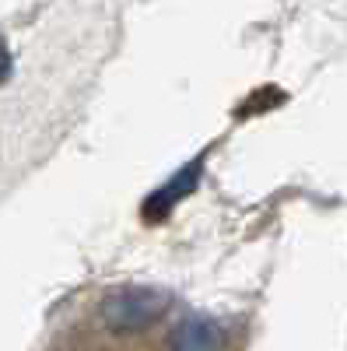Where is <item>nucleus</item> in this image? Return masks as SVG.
I'll list each match as a JSON object with an SVG mask.
<instances>
[{"instance_id": "obj_1", "label": "nucleus", "mask_w": 347, "mask_h": 351, "mask_svg": "<svg viewBox=\"0 0 347 351\" xmlns=\"http://www.w3.org/2000/svg\"><path fill=\"white\" fill-rule=\"evenodd\" d=\"M172 295L165 288H144V285H123L102 295V319L109 330L120 334H140L155 327L168 313Z\"/></svg>"}, {"instance_id": "obj_2", "label": "nucleus", "mask_w": 347, "mask_h": 351, "mask_svg": "<svg viewBox=\"0 0 347 351\" xmlns=\"http://www.w3.org/2000/svg\"><path fill=\"white\" fill-rule=\"evenodd\" d=\"M200 176H204V158H193L186 169H179L168 183H162L148 200H144L140 215L148 218V221H165L172 211H176V204L186 200V197L200 186Z\"/></svg>"}, {"instance_id": "obj_3", "label": "nucleus", "mask_w": 347, "mask_h": 351, "mask_svg": "<svg viewBox=\"0 0 347 351\" xmlns=\"http://www.w3.org/2000/svg\"><path fill=\"white\" fill-rule=\"evenodd\" d=\"M172 348H218L224 344L221 324H214L211 316H186L176 327V334L168 337Z\"/></svg>"}, {"instance_id": "obj_4", "label": "nucleus", "mask_w": 347, "mask_h": 351, "mask_svg": "<svg viewBox=\"0 0 347 351\" xmlns=\"http://www.w3.org/2000/svg\"><path fill=\"white\" fill-rule=\"evenodd\" d=\"M11 71H14V60H11V49H8V43L0 39V84H4L8 77H11Z\"/></svg>"}]
</instances>
